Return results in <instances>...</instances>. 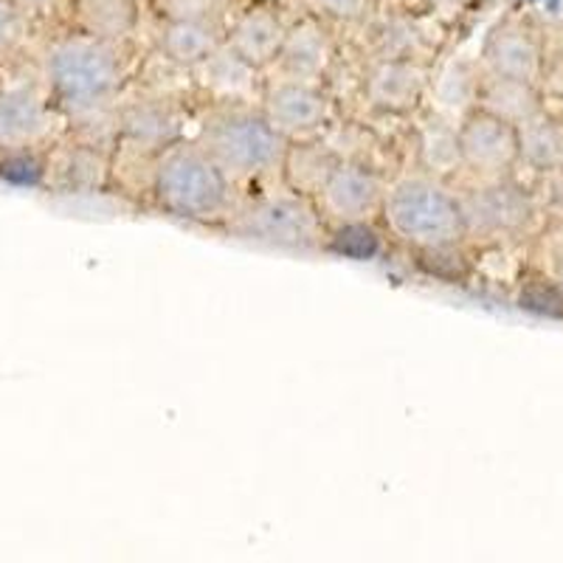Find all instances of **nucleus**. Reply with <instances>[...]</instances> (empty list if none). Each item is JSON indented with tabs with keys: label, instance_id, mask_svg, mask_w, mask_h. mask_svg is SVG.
Segmentation results:
<instances>
[{
	"label": "nucleus",
	"instance_id": "obj_1",
	"mask_svg": "<svg viewBox=\"0 0 563 563\" xmlns=\"http://www.w3.org/2000/svg\"><path fill=\"white\" fill-rule=\"evenodd\" d=\"M34 68L65 124L79 135H90L93 124L115 122V104L130 79L128 43L68 29L45 40Z\"/></svg>",
	"mask_w": 563,
	"mask_h": 563
},
{
	"label": "nucleus",
	"instance_id": "obj_2",
	"mask_svg": "<svg viewBox=\"0 0 563 563\" xmlns=\"http://www.w3.org/2000/svg\"><path fill=\"white\" fill-rule=\"evenodd\" d=\"M155 206L169 218L223 229L243 203V186L211 158L200 141H178L155 158Z\"/></svg>",
	"mask_w": 563,
	"mask_h": 563
},
{
	"label": "nucleus",
	"instance_id": "obj_3",
	"mask_svg": "<svg viewBox=\"0 0 563 563\" xmlns=\"http://www.w3.org/2000/svg\"><path fill=\"white\" fill-rule=\"evenodd\" d=\"M195 141L240 186L279 180L290 144L265 119L260 104H211L200 119Z\"/></svg>",
	"mask_w": 563,
	"mask_h": 563
},
{
	"label": "nucleus",
	"instance_id": "obj_4",
	"mask_svg": "<svg viewBox=\"0 0 563 563\" xmlns=\"http://www.w3.org/2000/svg\"><path fill=\"white\" fill-rule=\"evenodd\" d=\"M380 220L406 249H440L467 240L460 192L431 173L404 175L386 184Z\"/></svg>",
	"mask_w": 563,
	"mask_h": 563
},
{
	"label": "nucleus",
	"instance_id": "obj_5",
	"mask_svg": "<svg viewBox=\"0 0 563 563\" xmlns=\"http://www.w3.org/2000/svg\"><path fill=\"white\" fill-rule=\"evenodd\" d=\"M231 238L285 251H324L330 223L313 198L290 192H260L243 198L234 218L223 225Z\"/></svg>",
	"mask_w": 563,
	"mask_h": 563
},
{
	"label": "nucleus",
	"instance_id": "obj_6",
	"mask_svg": "<svg viewBox=\"0 0 563 563\" xmlns=\"http://www.w3.org/2000/svg\"><path fill=\"white\" fill-rule=\"evenodd\" d=\"M63 124L37 68L0 79V150L52 147Z\"/></svg>",
	"mask_w": 563,
	"mask_h": 563
},
{
	"label": "nucleus",
	"instance_id": "obj_7",
	"mask_svg": "<svg viewBox=\"0 0 563 563\" xmlns=\"http://www.w3.org/2000/svg\"><path fill=\"white\" fill-rule=\"evenodd\" d=\"M465 211L467 240L499 243L507 238H521L538 214L536 195L521 184L505 178H482L479 184L456 189Z\"/></svg>",
	"mask_w": 563,
	"mask_h": 563
},
{
	"label": "nucleus",
	"instance_id": "obj_8",
	"mask_svg": "<svg viewBox=\"0 0 563 563\" xmlns=\"http://www.w3.org/2000/svg\"><path fill=\"white\" fill-rule=\"evenodd\" d=\"M462 169L474 178H505L521 164L519 128L485 108H471L456 124Z\"/></svg>",
	"mask_w": 563,
	"mask_h": 563
},
{
	"label": "nucleus",
	"instance_id": "obj_9",
	"mask_svg": "<svg viewBox=\"0 0 563 563\" xmlns=\"http://www.w3.org/2000/svg\"><path fill=\"white\" fill-rule=\"evenodd\" d=\"M260 110L288 141L316 139L333 119V97L321 82L271 77L265 79Z\"/></svg>",
	"mask_w": 563,
	"mask_h": 563
},
{
	"label": "nucleus",
	"instance_id": "obj_10",
	"mask_svg": "<svg viewBox=\"0 0 563 563\" xmlns=\"http://www.w3.org/2000/svg\"><path fill=\"white\" fill-rule=\"evenodd\" d=\"M184 113L164 97H135L115 104V147L141 158H158L184 141Z\"/></svg>",
	"mask_w": 563,
	"mask_h": 563
},
{
	"label": "nucleus",
	"instance_id": "obj_11",
	"mask_svg": "<svg viewBox=\"0 0 563 563\" xmlns=\"http://www.w3.org/2000/svg\"><path fill=\"white\" fill-rule=\"evenodd\" d=\"M386 180L366 161L344 158L316 198L330 225L375 220L384 209Z\"/></svg>",
	"mask_w": 563,
	"mask_h": 563
},
{
	"label": "nucleus",
	"instance_id": "obj_12",
	"mask_svg": "<svg viewBox=\"0 0 563 563\" xmlns=\"http://www.w3.org/2000/svg\"><path fill=\"white\" fill-rule=\"evenodd\" d=\"M113 153L90 139L54 141L45 150V184L57 195H99L110 184Z\"/></svg>",
	"mask_w": 563,
	"mask_h": 563
},
{
	"label": "nucleus",
	"instance_id": "obj_13",
	"mask_svg": "<svg viewBox=\"0 0 563 563\" xmlns=\"http://www.w3.org/2000/svg\"><path fill=\"white\" fill-rule=\"evenodd\" d=\"M429 90V68L417 59H375L364 79L366 102L386 115L417 113Z\"/></svg>",
	"mask_w": 563,
	"mask_h": 563
},
{
	"label": "nucleus",
	"instance_id": "obj_14",
	"mask_svg": "<svg viewBox=\"0 0 563 563\" xmlns=\"http://www.w3.org/2000/svg\"><path fill=\"white\" fill-rule=\"evenodd\" d=\"M189 74L192 82L211 99V104H260L263 97V70L240 57L229 43L211 52Z\"/></svg>",
	"mask_w": 563,
	"mask_h": 563
},
{
	"label": "nucleus",
	"instance_id": "obj_15",
	"mask_svg": "<svg viewBox=\"0 0 563 563\" xmlns=\"http://www.w3.org/2000/svg\"><path fill=\"white\" fill-rule=\"evenodd\" d=\"M544 68L541 40L521 20H505L493 29L482 48V70L493 77L538 82Z\"/></svg>",
	"mask_w": 563,
	"mask_h": 563
},
{
	"label": "nucleus",
	"instance_id": "obj_16",
	"mask_svg": "<svg viewBox=\"0 0 563 563\" xmlns=\"http://www.w3.org/2000/svg\"><path fill=\"white\" fill-rule=\"evenodd\" d=\"M335 59V43L324 20L308 14V18L290 23L282 52L274 63L276 77L305 79V82H321Z\"/></svg>",
	"mask_w": 563,
	"mask_h": 563
},
{
	"label": "nucleus",
	"instance_id": "obj_17",
	"mask_svg": "<svg viewBox=\"0 0 563 563\" xmlns=\"http://www.w3.org/2000/svg\"><path fill=\"white\" fill-rule=\"evenodd\" d=\"M288 34V23L282 20V14L274 7H251L240 14L231 29L225 32V43L234 48L243 59H249L254 68L271 70L274 68L276 57L282 52Z\"/></svg>",
	"mask_w": 563,
	"mask_h": 563
},
{
	"label": "nucleus",
	"instance_id": "obj_18",
	"mask_svg": "<svg viewBox=\"0 0 563 563\" xmlns=\"http://www.w3.org/2000/svg\"><path fill=\"white\" fill-rule=\"evenodd\" d=\"M225 43V29L206 20H161L155 48L169 65L192 70Z\"/></svg>",
	"mask_w": 563,
	"mask_h": 563
},
{
	"label": "nucleus",
	"instance_id": "obj_19",
	"mask_svg": "<svg viewBox=\"0 0 563 563\" xmlns=\"http://www.w3.org/2000/svg\"><path fill=\"white\" fill-rule=\"evenodd\" d=\"M341 161L344 158H341L339 150L319 139L290 141L285 161H282L279 184L288 186L290 192H299L305 198L316 200Z\"/></svg>",
	"mask_w": 563,
	"mask_h": 563
},
{
	"label": "nucleus",
	"instance_id": "obj_20",
	"mask_svg": "<svg viewBox=\"0 0 563 563\" xmlns=\"http://www.w3.org/2000/svg\"><path fill=\"white\" fill-rule=\"evenodd\" d=\"M70 29L93 37L128 43L139 29V3L135 0H68Z\"/></svg>",
	"mask_w": 563,
	"mask_h": 563
},
{
	"label": "nucleus",
	"instance_id": "obj_21",
	"mask_svg": "<svg viewBox=\"0 0 563 563\" xmlns=\"http://www.w3.org/2000/svg\"><path fill=\"white\" fill-rule=\"evenodd\" d=\"M476 108H485L490 113L501 115L510 124H525L536 113L544 110L541 102V90L538 82H525V79H507V77H493L482 70L479 82V97H476Z\"/></svg>",
	"mask_w": 563,
	"mask_h": 563
},
{
	"label": "nucleus",
	"instance_id": "obj_22",
	"mask_svg": "<svg viewBox=\"0 0 563 563\" xmlns=\"http://www.w3.org/2000/svg\"><path fill=\"white\" fill-rule=\"evenodd\" d=\"M521 164L536 173H552L563 167V124L547 110L519 124Z\"/></svg>",
	"mask_w": 563,
	"mask_h": 563
},
{
	"label": "nucleus",
	"instance_id": "obj_23",
	"mask_svg": "<svg viewBox=\"0 0 563 563\" xmlns=\"http://www.w3.org/2000/svg\"><path fill=\"white\" fill-rule=\"evenodd\" d=\"M420 158L426 173L442 178L445 173L460 167L462 169V155H460V139H456V124L451 122V115L434 113L422 122L420 128Z\"/></svg>",
	"mask_w": 563,
	"mask_h": 563
},
{
	"label": "nucleus",
	"instance_id": "obj_24",
	"mask_svg": "<svg viewBox=\"0 0 563 563\" xmlns=\"http://www.w3.org/2000/svg\"><path fill=\"white\" fill-rule=\"evenodd\" d=\"M479 82H482V68L476 70L474 65L460 59L451 63L449 68L442 70L440 77L431 79V97L440 113L445 115H465L467 110L476 108V97H479Z\"/></svg>",
	"mask_w": 563,
	"mask_h": 563
},
{
	"label": "nucleus",
	"instance_id": "obj_25",
	"mask_svg": "<svg viewBox=\"0 0 563 563\" xmlns=\"http://www.w3.org/2000/svg\"><path fill=\"white\" fill-rule=\"evenodd\" d=\"M324 251L355 263H369L384 251V238L375 229V220H361V223H339L327 231Z\"/></svg>",
	"mask_w": 563,
	"mask_h": 563
},
{
	"label": "nucleus",
	"instance_id": "obj_26",
	"mask_svg": "<svg viewBox=\"0 0 563 563\" xmlns=\"http://www.w3.org/2000/svg\"><path fill=\"white\" fill-rule=\"evenodd\" d=\"M465 243L460 245H440V249H420L415 251L417 268L426 276L437 282H445V285H465L467 276H471V260H467Z\"/></svg>",
	"mask_w": 563,
	"mask_h": 563
},
{
	"label": "nucleus",
	"instance_id": "obj_27",
	"mask_svg": "<svg viewBox=\"0 0 563 563\" xmlns=\"http://www.w3.org/2000/svg\"><path fill=\"white\" fill-rule=\"evenodd\" d=\"M516 305L527 313L563 321V288L550 274H532L521 282Z\"/></svg>",
	"mask_w": 563,
	"mask_h": 563
},
{
	"label": "nucleus",
	"instance_id": "obj_28",
	"mask_svg": "<svg viewBox=\"0 0 563 563\" xmlns=\"http://www.w3.org/2000/svg\"><path fill=\"white\" fill-rule=\"evenodd\" d=\"M0 180L14 186L45 184V150H0Z\"/></svg>",
	"mask_w": 563,
	"mask_h": 563
},
{
	"label": "nucleus",
	"instance_id": "obj_29",
	"mask_svg": "<svg viewBox=\"0 0 563 563\" xmlns=\"http://www.w3.org/2000/svg\"><path fill=\"white\" fill-rule=\"evenodd\" d=\"M225 0H158L161 20H206L223 26Z\"/></svg>",
	"mask_w": 563,
	"mask_h": 563
},
{
	"label": "nucleus",
	"instance_id": "obj_30",
	"mask_svg": "<svg viewBox=\"0 0 563 563\" xmlns=\"http://www.w3.org/2000/svg\"><path fill=\"white\" fill-rule=\"evenodd\" d=\"M310 14L333 23H364L375 9V0H308Z\"/></svg>",
	"mask_w": 563,
	"mask_h": 563
},
{
	"label": "nucleus",
	"instance_id": "obj_31",
	"mask_svg": "<svg viewBox=\"0 0 563 563\" xmlns=\"http://www.w3.org/2000/svg\"><path fill=\"white\" fill-rule=\"evenodd\" d=\"M26 23L29 20L9 0H0V63L18 48L20 37L26 32Z\"/></svg>",
	"mask_w": 563,
	"mask_h": 563
},
{
	"label": "nucleus",
	"instance_id": "obj_32",
	"mask_svg": "<svg viewBox=\"0 0 563 563\" xmlns=\"http://www.w3.org/2000/svg\"><path fill=\"white\" fill-rule=\"evenodd\" d=\"M9 3L26 20H45L57 14L63 9V3H68V0H9Z\"/></svg>",
	"mask_w": 563,
	"mask_h": 563
},
{
	"label": "nucleus",
	"instance_id": "obj_33",
	"mask_svg": "<svg viewBox=\"0 0 563 563\" xmlns=\"http://www.w3.org/2000/svg\"><path fill=\"white\" fill-rule=\"evenodd\" d=\"M544 198L550 200V206L563 211V167L544 173Z\"/></svg>",
	"mask_w": 563,
	"mask_h": 563
},
{
	"label": "nucleus",
	"instance_id": "obj_34",
	"mask_svg": "<svg viewBox=\"0 0 563 563\" xmlns=\"http://www.w3.org/2000/svg\"><path fill=\"white\" fill-rule=\"evenodd\" d=\"M550 276L563 288V240L555 245V249H552V268H550Z\"/></svg>",
	"mask_w": 563,
	"mask_h": 563
}]
</instances>
